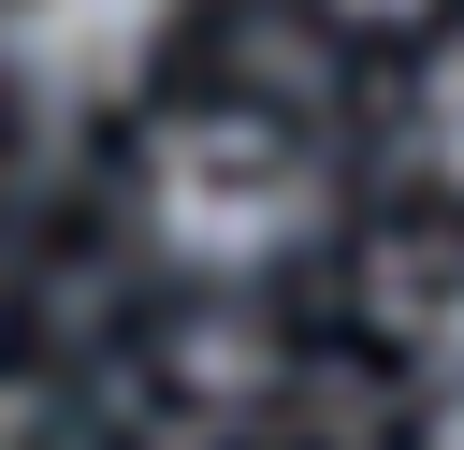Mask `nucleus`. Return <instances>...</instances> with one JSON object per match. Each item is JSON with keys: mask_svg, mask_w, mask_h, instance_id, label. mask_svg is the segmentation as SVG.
Returning <instances> with one entry per match:
<instances>
[{"mask_svg": "<svg viewBox=\"0 0 464 450\" xmlns=\"http://www.w3.org/2000/svg\"><path fill=\"white\" fill-rule=\"evenodd\" d=\"M435 406H450V450H464V319H450V363H435Z\"/></svg>", "mask_w": 464, "mask_h": 450, "instance_id": "1", "label": "nucleus"}, {"mask_svg": "<svg viewBox=\"0 0 464 450\" xmlns=\"http://www.w3.org/2000/svg\"><path fill=\"white\" fill-rule=\"evenodd\" d=\"M435 145L464 160V58H450V87H435Z\"/></svg>", "mask_w": 464, "mask_h": 450, "instance_id": "2", "label": "nucleus"}]
</instances>
